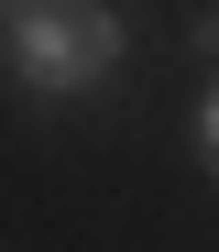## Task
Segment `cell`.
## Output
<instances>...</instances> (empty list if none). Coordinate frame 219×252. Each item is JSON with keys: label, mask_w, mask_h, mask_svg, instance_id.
Listing matches in <instances>:
<instances>
[{"label": "cell", "mask_w": 219, "mask_h": 252, "mask_svg": "<svg viewBox=\"0 0 219 252\" xmlns=\"http://www.w3.org/2000/svg\"><path fill=\"white\" fill-rule=\"evenodd\" d=\"M121 11L110 0H33V11H11V33H0V55H11V77L33 99H77L99 88V77L121 66Z\"/></svg>", "instance_id": "6da1fadb"}, {"label": "cell", "mask_w": 219, "mask_h": 252, "mask_svg": "<svg viewBox=\"0 0 219 252\" xmlns=\"http://www.w3.org/2000/svg\"><path fill=\"white\" fill-rule=\"evenodd\" d=\"M197 154L219 164V88H208V110H197Z\"/></svg>", "instance_id": "7a4b0ae2"}, {"label": "cell", "mask_w": 219, "mask_h": 252, "mask_svg": "<svg viewBox=\"0 0 219 252\" xmlns=\"http://www.w3.org/2000/svg\"><path fill=\"white\" fill-rule=\"evenodd\" d=\"M0 11H11V0H0Z\"/></svg>", "instance_id": "3957f363"}]
</instances>
